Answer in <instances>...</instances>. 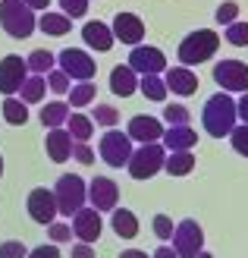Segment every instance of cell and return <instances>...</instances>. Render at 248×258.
<instances>
[{"label": "cell", "mask_w": 248, "mask_h": 258, "mask_svg": "<svg viewBox=\"0 0 248 258\" xmlns=\"http://www.w3.org/2000/svg\"><path fill=\"white\" fill-rule=\"evenodd\" d=\"M29 255V246L19 239H7V242H0V258H25Z\"/></svg>", "instance_id": "40"}, {"label": "cell", "mask_w": 248, "mask_h": 258, "mask_svg": "<svg viewBox=\"0 0 248 258\" xmlns=\"http://www.w3.org/2000/svg\"><path fill=\"white\" fill-rule=\"evenodd\" d=\"M72 233H75V239L79 242H98L101 239V233H104V217H101V211L98 208H85L82 211H75L72 214Z\"/></svg>", "instance_id": "14"}, {"label": "cell", "mask_w": 248, "mask_h": 258, "mask_svg": "<svg viewBox=\"0 0 248 258\" xmlns=\"http://www.w3.org/2000/svg\"><path fill=\"white\" fill-rule=\"evenodd\" d=\"M29 76H32L29 63H25L19 54H7L4 60H0V95H7V98L16 95Z\"/></svg>", "instance_id": "11"}, {"label": "cell", "mask_w": 248, "mask_h": 258, "mask_svg": "<svg viewBox=\"0 0 248 258\" xmlns=\"http://www.w3.org/2000/svg\"><path fill=\"white\" fill-rule=\"evenodd\" d=\"M214 82L223 88V92H248V63L242 60H220L214 67Z\"/></svg>", "instance_id": "9"}, {"label": "cell", "mask_w": 248, "mask_h": 258, "mask_svg": "<svg viewBox=\"0 0 248 258\" xmlns=\"http://www.w3.org/2000/svg\"><path fill=\"white\" fill-rule=\"evenodd\" d=\"M236 16H239V4H232V0L220 4L217 13H214V19H217L220 25H232V22H236Z\"/></svg>", "instance_id": "39"}, {"label": "cell", "mask_w": 248, "mask_h": 258, "mask_svg": "<svg viewBox=\"0 0 248 258\" xmlns=\"http://www.w3.org/2000/svg\"><path fill=\"white\" fill-rule=\"evenodd\" d=\"M116 202H120V186H116L110 176H95L88 183V205H91V208H98L104 214V211L120 208Z\"/></svg>", "instance_id": "13"}, {"label": "cell", "mask_w": 248, "mask_h": 258, "mask_svg": "<svg viewBox=\"0 0 248 258\" xmlns=\"http://www.w3.org/2000/svg\"><path fill=\"white\" fill-rule=\"evenodd\" d=\"M226 41L232 44V47H248V22H232V25H226Z\"/></svg>", "instance_id": "34"}, {"label": "cell", "mask_w": 248, "mask_h": 258, "mask_svg": "<svg viewBox=\"0 0 248 258\" xmlns=\"http://www.w3.org/2000/svg\"><path fill=\"white\" fill-rule=\"evenodd\" d=\"M201 126L214 139H229V133L239 126V110H236V101L229 98V92H217L204 101Z\"/></svg>", "instance_id": "1"}, {"label": "cell", "mask_w": 248, "mask_h": 258, "mask_svg": "<svg viewBox=\"0 0 248 258\" xmlns=\"http://www.w3.org/2000/svg\"><path fill=\"white\" fill-rule=\"evenodd\" d=\"M91 120H95L98 126H107V129H113L116 123H120V110H116V107H110V104H98L95 110H91Z\"/></svg>", "instance_id": "32"}, {"label": "cell", "mask_w": 248, "mask_h": 258, "mask_svg": "<svg viewBox=\"0 0 248 258\" xmlns=\"http://www.w3.org/2000/svg\"><path fill=\"white\" fill-rule=\"evenodd\" d=\"M72 158L79 164H91V161H95V151H91L88 142H72Z\"/></svg>", "instance_id": "42"}, {"label": "cell", "mask_w": 248, "mask_h": 258, "mask_svg": "<svg viewBox=\"0 0 248 258\" xmlns=\"http://www.w3.org/2000/svg\"><path fill=\"white\" fill-rule=\"evenodd\" d=\"M120 258H151V255H148V252H141V249H126Z\"/></svg>", "instance_id": "47"}, {"label": "cell", "mask_w": 248, "mask_h": 258, "mask_svg": "<svg viewBox=\"0 0 248 258\" xmlns=\"http://www.w3.org/2000/svg\"><path fill=\"white\" fill-rule=\"evenodd\" d=\"M82 41L91 47V50H98V54H107V50L113 47V29L107 22H98V19H91L82 25Z\"/></svg>", "instance_id": "18"}, {"label": "cell", "mask_w": 248, "mask_h": 258, "mask_svg": "<svg viewBox=\"0 0 248 258\" xmlns=\"http://www.w3.org/2000/svg\"><path fill=\"white\" fill-rule=\"evenodd\" d=\"M163 164H167V148L160 145V142H148V145H138L132 151V158H129L126 164V170L132 179H151V176H157L163 170Z\"/></svg>", "instance_id": "4"}, {"label": "cell", "mask_w": 248, "mask_h": 258, "mask_svg": "<svg viewBox=\"0 0 248 258\" xmlns=\"http://www.w3.org/2000/svg\"><path fill=\"white\" fill-rule=\"evenodd\" d=\"M47 236H50V242H69L75 233H72V224H63V221H54L47 227Z\"/></svg>", "instance_id": "38"}, {"label": "cell", "mask_w": 248, "mask_h": 258, "mask_svg": "<svg viewBox=\"0 0 248 258\" xmlns=\"http://www.w3.org/2000/svg\"><path fill=\"white\" fill-rule=\"evenodd\" d=\"M95 98H98L95 82H72V88H69V107H72V110L88 107Z\"/></svg>", "instance_id": "31"}, {"label": "cell", "mask_w": 248, "mask_h": 258, "mask_svg": "<svg viewBox=\"0 0 248 258\" xmlns=\"http://www.w3.org/2000/svg\"><path fill=\"white\" fill-rule=\"evenodd\" d=\"M66 133L72 136V142H88L91 133H95V120L85 117V113H79V110H72L69 120H66Z\"/></svg>", "instance_id": "27"}, {"label": "cell", "mask_w": 248, "mask_h": 258, "mask_svg": "<svg viewBox=\"0 0 248 258\" xmlns=\"http://www.w3.org/2000/svg\"><path fill=\"white\" fill-rule=\"evenodd\" d=\"M57 67L69 76L72 82H91L98 73V63L88 50H79V47H66L57 54Z\"/></svg>", "instance_id": "6"}, {"label": "cell", "mask_w": 248, "mask_h": 258, "mask_svg": "<svg viewBox=\"0 0 248 258\" xmlns=\"http://www.w3.org/2000/svg\"><path fill=\"white\" fill-rule=\"evenodd\" d=\"M69 258H98V255H95V246H91V242H75Z\"/></svg>", "instance_id": "44"}, {"label": "cell", "mask_w": 248, "mask_h": 258, "mask_svg": "<svg viewBox=\"0 0 248 258\" xmlns=\"http://www.w3.org/2000/svg\"><path fill=\"white\" fill-rule=\"evenodd\" d=\"M0 176H4V154H0Z\"/></svg>", "instance_id": "50"}, {"label": "cell", "mask_w": 248, "mask_h": 258, "mask_svg": "<svg viewBox=\"0 0 248 258\" xmlns=\"http://www.w3.org/2000/svg\"><path fill=\"white\" fill-rule=\"evenodd\" d=\"M69 113H72L69 101H50V104L41 107V126L44 129H63L69 120Z\"/></svg>", "instance_id": "23"}, {"label": "cell", "mask_w": 248, "mask_h": 258, "mask_svg": "<svg viewBox=\"0 0 248 258\" xmlns=\"http://www.w3.org/2000/svg\"><path fill=\"white\" fill-rule=\"evenodd\" d=\"M154 236H157L160 242H170V239H173V217H170V214H154Z\"/></svg>", "instance_id": "36"}, {"label": "cell", "mask_w": 248, "mask_h": 258, "mask_svg": "<svg viewBox=\"0 0 248 258\" xmlns=\"http://www.w3.org/2000/svg\"><path fill=\"white\" fill-rule=\"evenodd\" d=\"M220 47V35L214 29H198V32H189L186 38L179 41L176 57L182 67H198V63H207Z\"/></svg>", "instance_id": "2"}, {"label": "cell", "mask_w": 248, "mask_h": 258, "mask_svg": "<svg viewBox=\"0 0 248 258\" xmlns=\"http://www.w3.org/2000/svg\"><path fill=\"white\" fill-rule=\"evenodd\" d=\"M25 4H29V7L38 13V10H47V7H50V0H25Z\"/></svg>", "instance_id": "48"}, {"label": "cell", "mask_w": 248, "mask_h": 258, "mask_svg": "<svg viewBox=\"0 0 248 258\" xmlns=\"http://www.w3.org/2000/svg\"><path fill=\"white\" fill-rule=\"evenodd\" d=\"M198 258H214V255L211 252H198Z\"/></svg>", "instance_id": "49"}, {"label": "cell", "mask_w": 248, "mask_h": 258, "mask_svg": "<svg viewBox=\"0 0 248 258\" xmlns=\"http://www.w3.org/2000/svg\"><path fill=\"white\" fill-rule=\"evenodd\" d=\"M110 227L120 239H135L138 236V217L129 208H113L110 211Z\"/></svg>", "instance_id": "22"}, {"label": "cell", "mask_w": 248, "mask_h": 258, "mask_svg": "<svg viewBox=\"0 0 248 258\" xmlns=\"http://www.w3.org/2000/svg\"><path fill=\"white\" fill-rule=\"evenodd\" d=\"M38 29L44 35H54V38H63L66 32H72V19L66 13H50L44 10V16H38Z\"/></svg>", "instance_id": "24"}, {"label": "cell", "mask_w": 248, "mask_h": 258, "mask_svg": "<svg viewBox=\"0 0 248 258\" xmlns=\"http://www.w3.org/2000/svg\"><path fill=\"white\" fill-rule=\"evenodd\" d=\"M126 133L132 142H138V145H148V142H160L163 139V123L157 117H148V113H135L132 120H129Z\"/></svg>", "instance_id": "16"}, {"label": "cell", "mask_w": 248, "mask_h": 258, "mask_svg": "<svg viewBox=\"0 0 248 258\" xmlns=\"http://www.w3.org/2000/svg\"><path fill=\"white\" fill-rule=\"evenodd\" d=\"M25 208H29V217H32V221L41 224V227H50V224H54V217L60 214L54 189H44V186H38V189L29 192V202H25Z\"/></svg>", "instance_id": "10"}, {"label": "cell", "mask_w": 248, "mask_h": 258, "mask_svg": "<svg viewBox=\"0 0 248 258\" xmlns=\"http://www.w3.org/2000/svg\"><path fill=\"white\" fill-rule=\"evenodd\" d=\"M44 92H47V76H29V79L22 82L19 88V98L25 101V104H41L44 101Z\"/></svg>", "instance_id": "26"}, {"label": "cell", "mask_w": 248, "mask_h": 258, "mask_svg": "<svg viewBox=\"0 0 248 258\" xmlns=\"http://www.w3.org/2000/svg\"><path fill=\"white\" fill-rule=\"evenodd\" d=\"M101 161L110 164V167H126L129 158H132V139H129V133H120V129H107V133L101 136Z\"/></svg>", "instance_id": "8"}, {"label": "cell", "mask_w": 248, "mask_h": 258, "mask_svg": "<svg viewBox=\"0 0 248 258\" xmlns=\"http://www.w3.org/2000/svg\"><path fill=\"white\" fill-rule=\"evenodd\" d=\"M229 145H232V151H236V154L248 158V123H239L229 133Z\"/></svg>", "instance_id": "37"}, {"label": "cell", "mask_w": 248, "mask_h": 258, "mask_svg": "<svg viewBox=\"0 0 248 258\" xmlns=\"http://www.w3.org/2000/svg\"><path fill=\"white\" fill-rule=\"evenodd\" d=\"M4 120H7L10 126H25V120H29V104H25L22 98L10 95V98L4 101Z\"/></svg>", "instance_id": "30"}, {"label": "cell", "mask_w": 248, "mask_h": 258, "mask_svg": "<svg viewBox=\"0 0 248 258\" xmlns=\"http://www.w3.org/2000/svg\"><path fill=\"white\" fill-rule=\"evenodd\" d=\"M163 82H167L170 92L179 95V98H189V95L198 92V76L192 73V67H170L163 73Z\"/></svg>", "instance_id": "17"}, {"label": "cell", "mask_w": 248, "mask_h": 258, "mask_svg": "<svg viewBox=\"0 0 248 258\" xmlns=\"http://www.w3.org/2000/svg\"><path fill=\"white\" fill-rule=\"evenodd\" d=\"M60 7L69 19H82L88 13V0H60Z\"/></svg>", "instance_id": "41"}, {"label": "cell", "mask_w": 248, "mask_h": 258, "mask_svg": "<svg viewBox=\"0 0 248 258\" xmlns=\"http://www.w3.org/2000/svg\"><path fill=\"white\" fill-rule=\"evenodd\" d=\"M151 258H179V255H176V249H173V246H157Z\"/></svg>", "instance_id": "46"}, {"label": "cell", "mask_w": 248, "mask_h": 258, "mask_svg": "<svg viewBox=\"0 0 248 258\" xmlns=\"http://www.w3.org/2000/svg\"><path fill=\"white\" fill-rule=\"evenodd\" d=\"M163 120H167V126H189L192 113H189L186 104H167L163 107Z\"/></svg>", "instance_id": "33"}, {"label": "cell", "mask_w": 248, "mask_h": 258, "mask_svg": "<svg viewBox=\"0 0 248 258\" xmlns=\"http://www.w3.org/2000/svg\"><path fill=\"white\" fill-rule=\"evenodd\" d=\"M138 92L145 95L148 101H167V82H163V76H138Z\"/></svg>", "instance_id": "28"}, {"label": "cell", "mask_w": 248, "mask_h": 258, "mask_svg": "<svg viewBox=\"0 0 248 258\" xmlns=\"http://www.w3.org/2000/svg\"><path fill=\"white\" fill-rule=\"evenodd\" d=\"M173 249L179 258H198V252H204V230L198 221H192V217H186V221H179L176 230H173Z\"/></svg>", "instance_id": "7"}, {"label": "cell", "mask_w": 248, "mask_h": 258, "mask_svg": "<svg viewBox=\"0 0 248 258\" xmlns=\"http://www.w3.org/2000/svg\"><path fill=\"white\" fill-rule=\"evenodd\" d=\"M44 151L54 164H66L72 158V136L63 129H47V139H44Z\"/></svg>", "instance_id": "19"}, {"label": "cell", "mask_w": 248, "mask_h": 258, "mask_svg": "<svg viewBox=\"0 0 248 258\" xmlns=\"http://www.w3.org/2000/svg\"><path fill=\"white\" fill-rule=\"evenodd\" d=\"M54 196H57L60 214L63 217H72L75 211H82L85 202H88V183L79 173H63L57 179V186H54Z\"/></svg>", "instance_id": "5"}, {"label": "cell", "mask_w": 248, "mask_h": 258, "mask_svg": "<svg viewBox=\"0 0 248 258\" xmlns=\"http://www.w3.org/2000/svg\"><path fill=\"white\" fill-rule=\"evenodd\" d=\"M195 142H198V133L192 126H170V129H163L160 145L167 151H192Z\"/></svg>", "instance_id": "21"}, {"label": "cell", "mask_w": 248, "mask_h": 258, "mask_svg": "<svg viewBox=\"0 0 248 258\" xmlns=\"http://www.w3.org/2000/svg\"><path fill=\"white\" fill-rule=\"evenodd\" d=\"M25 258H60V249L50 242V246H38V249H32Z\"/></svg>", "instance_id": "43"}, {"label": "cell", "mask_w": 248, "mask_h": 258, "mask_svg": "<svg viewBox=\"0 0 248 258\" xmlns=\"http://www.w3.org/2000/svg\"><path fill=\"white\" fill-rule=\"evenodd\" d=\"M129 67H132L138 76H160V73H167V57H163L160 47L135 44L132 54H129Z\"/></svg>", "instance_id": "12"}, {"label": "cell", "mask_w": 248, "mask_h": 258, "mask_svg": "<svg viewBox=\"0 0 248 258\" xmlns=\"http://www.w3.org/2000/svg\"><path fill=\"white\" fill-rule=\"evenodd\" d=\"M25 63H29V73H35V76H47L50 70H57V54H50V50L38 47V50H32V54L25 57Z\"/></svg>", "instance_id": "29"}, {"label": "cell", "mask_w": 248, "mask_h": 258, "mask_svg": "<svg viewBox=\"0 0 248 258\" xmlns=\"http://www.w3.org/2000/svg\"><path fill=\"white\" fill-rule=\"evenodd\" d=\"M163 170H167L170 176H189V173L195 170V154H192V151H170Z\"/></svg>", "instance_id": "25"}, {"label": "cell", "mask_w": 248, "mask_h": 258, "mask_svg": "<svg viewBox=\"0 0 248 258\" xmlns=\"http://www.w3.org/2000/svg\"><path fill=\"white\" fill-rule=\"evenodd\" d=\"M236 110H239V120H242V123H248V92L236 101Z\"/></svg>", "instance_id": "45"}, {"label": "cell", "mask_w": 248, "mask_h": 258, "mask_svg": "<svg viewBox=\"0 0 248 258\" xmlns=\"http://www.w3.org/2000/svg\"><path fill=\"white\" fill-rule=\"evenodd\" d=\"M110 29H113L116 41H123L129 47L141 44V38H145V22H141V16H135V13H116Z\"/></svg>", "instance_id": "15"}, {"label": "cell", "mask_w": 248, "mask_h": 258, "mask_svg": "<svg viewBox=\"0 0 248 258\" xmlns=\"http://www.w3.org/2000/svg\"><path fill=\"white\" fill-rule=\"evenodd\" d=\"M69 82H72V79H69V76L63 73L60 67L47 73V88H50V92H57V95H69V88H72Z\"/></svg>", "instance_id": "35"}, {"label": "cell", "mask_w": 248, "mask_h": 258, "mask_svg": "<svg viewBox=\"0 0 248 258\" xmlns=\"http://www.w3.org/2000/svg\"><path fill=\"white\" fill-rule=\"evenodd\" d=\"M0 25L10 38H29L38 29V16L25 0H0Z\"/></svg>", "instance_id": "3"}, {"label": "cell", "mask_w": 248, "mask_h": 258, "mask_svg": "<svg viewBox=\"0 0 248 258\" xmlns=\"http://www.w3.org/2000/svg\"><path fill=\"white\" fill-rule=\"evenodd\" d=\"M110 92L120 95V98H129V95L138 92V73L129 63H120V67L110 70Z\"/></svg>", "instance_id": "20"}]
</instances>
